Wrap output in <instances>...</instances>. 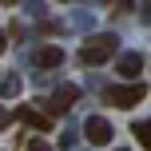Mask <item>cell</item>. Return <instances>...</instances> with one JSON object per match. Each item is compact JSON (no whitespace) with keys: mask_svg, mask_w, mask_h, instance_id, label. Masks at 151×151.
<instances>
[{"mask_svg":"<svg viewBox=\"0 0 151 151\" xmlns=\"http://www.w3.org/2000/svg\"><path fill=\"white\" fill-rule=\"evenodd\" d=\"M143 96H147V88H143L139 80H135V83H115V88L104 91V99H107L111 107H135Z\"/></svg>","mask_w":151,"mask_h":151,"instance_id":"obj_1","label":"cell"},{"mask_svg":"<svg viewBox=\"0 0 151 151\" xmlns=\"http://www.w3.org/2000/svg\"><path fill=\"white\" fill-rule=\"evenodd\" d=\"M115 48H119V40H115V36H99V40H91V44L80 52V60L91 68V64H104V60H111V56H115Z\"/></svg>","mask_w":151,"mask_h":151,"instance_id":"obj_2","label":"cell"},{"mask_svg":"<svg viewBox=\"0 0 151 151\" xmlns=\"http://www.w3.org/2000/svg\"><path fill=\"white\" fill-rule=\"evenodd\" d=\"M83 135H88V143L104 147V143H111V123L99 119V115H88V123H83Z\"/></svg>","mask_w":151,"mask_h":151,"instance_id":"obj_3","label":"cell"},{"mask_svg":"<svg viewBox=\"0 0 151 151\" xmlns=\"http://www.w3.org/2000/svg\"><path fill=\"white\" fill-rule=\"evenodd\" d=\"M115 68H119V76L127 83H135V76L143 72V56H139V52H123L119 60H115Z\"/></svg>","mask_w":151,"mask_h":151,"instance_id":"obj_4","label":"cell"},{"mask_svg":"<svg viewBox=\"0 0 151 151\" xmlns=\"http://www.w3.org/2000/svg\"><path fill=\"white\" fill-rule=\"evenodd\" d=\"M76 99H80V88H76V83H68V88H60V91H56V99L48 104V111H52V115H60L64 107H72V104H76Z\"/></svg>","mask_w":151,"mask_h":151,"instance_id":"obj_5","label":"cell"},{"mask_svg":"<svg viewBox=\"0 0 151 151\" xmlns=\"http://www.w3.org/2000/svg\"><path fill=\"white\" fill-rule=\"evenodd\" d=\"M60 64H64L60 48H40V52H36V68H60Z\"/></svg>","mask_w":151,"mask_h":151,"instance_id":"obj_6","label":"cell"},{"mask_svg":"<svg viewBox=\"0 0 151 151\" xmlns=\"http://www.w3.org/2000/svg\"><path fill=\"white\" fill-rule=\"evenodd\" d=\"M20 119L28 123V127H36V131H48V127H52V119L40 115V111H32V107H20Z\"/></svg>","mask_w":151,"mask_h":151,"instance_id":"obj_7","label":"cell"},{"mask_svg":"<svg viewBox=\"0 0 151 151\" xmlns=\"http://www.w3.org/2000/svg\"><path fill=\"white\" fill-rule=\"evenodd\" d=\"M135 139H139V147H143V151H151V119L135 123Z\"/></svg>","mask_w":151,"mask_h":151,"instance_id":"obj_8","label":"cell"},{"mask_svg":"<svg viewBox=\"0 0 151 151\" xmlns=\"http://www.w3.org/2000/svg\"><path fill=\"white\" fill-rule=\"evenodd\" d=\"M16 91H20V80H4L0 83V96H16Z\"/></svg>","mask_w":151,"mask_h":151,"instance_id":"obj_9","label":"cell"},{"mask_svg":"<svg viewBox=\"0 0 151 151\" xmlns=\"http://www.w3.org/2000/svg\"><path fill=\"white\" fill-rule=\"evenodd\" d=\"M28 151H52V147H48L44 139H28Z\"/></svg>","mask_w":151,"mask_h":151,"instance_id":"obj_10","label":"cell"},{"mask_svg":"<svg viewBox=\"0 0 151 151\" xmlns=\"http://www.w3.org/2000/svg\"><path fill=\"white\" fill-rule=\"evenodd\" d=\"M4 127H8V111L0 107V131H4Z\"/></svg>","mask_w":151,"mask_h":151,"instance_id":"obj_11","label":"cell"},{"mask_svg":"<svg viewBox=\"0 0 151 151\" xmlns=\"http://www.w3.org/2000/svg\"><path fill=\"white\" fill-rule=\"evenodd\" d=\"M0 56H4V32H0Z\"/></svg>","mask_w":151,"mask_h":151,"instance_id":"obj_12","label":"cell"},{"mask_svg":"<svg viewBox=\"0 0 151 151\" xmlns=\"http://www.w3.org/2000/svg\"><path fill=\"white\" fill-rule=\"evenodd\" d=\"M143 20H151V4H147V12H143Z\"/></svg>","mask_w":151,"mask_h":151,"instance_id":"obj_13","label":"cell"}]
</instances>
